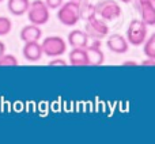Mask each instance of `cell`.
I'll use <instances>...</instances> for the list:
<instances>
[{"mask_svg":"<svg viewBox=\"0 0 155 144\" xmlns=\"http://www.w3.org/2000/svg\"><path fill=\"white\" fill-rule=\"evenodd\" d=\"M148 37V26L142 19H134L131 21L128 29H127V41L129 45L140 46Z\"/></svg>","mask_w":155,"mask_h":144,"instance_id":"obj_1","label":"cell"},{"mask_svg":"<svg viewBox=\"0 0 155 144\" xmlns=\"http://www.w3.org/2000/svg\"><path fill=\"white\" fill-rule=\"evenodd\" d=\"M94 10H95V15L105 22L116 21L123 14L120 4L116 0H102L94 5Z\"/></svg>","mask_w":155,"mask_h":144,"instance_id":"obj_2","label":"cell"},{"mask_svg":"<svg viewBox=\"0 0 155 144\" xmlns=\"http://www.w3.org/2000/svg\"><path fill=\"white\" fill-rule=\"evenodd\" d=\"M26 14H27V18H29L30 23L37 25V26L45 25L49 21V18H51L49 8L44 0H34V2H31L29 4Z\"/></svg>","mask_w":155,"mask_h":144,"instance_id":"obj_3","label":"cell"},{"mask_svg":"<svg viewBox=\"0 0 155 144\" xmlns=\"http://www.w3.org/2000/svg\"><path fill=\"white\" fill-rule=\"evenodd\" d=\"M57 19L64 26H75L80 21L79 3L71 2V0L67 3H63L57 11Z\"/></svg>","mask_w":155,"mask_h":144,"instance_id":"obj_4","label":"cell"},{"mask_svg":"<svg viewBox=\"0 0 155 144\" xmlns=\"http://www.w3.org/2000/svg\"><path fill=\"white\" fill-rule=\"evenodd\" d=\"M41 49H42V54L48 57H60L67 52V42L61 37L51 35L42 41Z\"/></svg>","mask_w":155,"mask_h":144,"instance_id":"obj_5","label":"cell"},{"mask_svg":"<svg viewBox=\"0 0 155 144\" xmlns=\"http://www.w3.org/2000/svg\"><path fill=\"white\" fill-rule=\"evenodd\" d=\"M84 31L88 35V38L93 40H102V38L107 37L109 34V26L106 25V22L102 21L101 18H98L97 15L91 16L90 19L86 21Z\"/></svg>","mask_w":155,"mask_h":144,"instance_id":"obj_6","label":"cell"},{"mask_svg":"<svg viewBox=\"0 0 155 144\" xmlns=\"http://www.w3.org/2000/svg\"><path fill=\"white\" fill-rule=\"evenodd\" d=\"M86 53H87V64L97 67L102 65L105 63V54L101 49V40H94L93 44L86 46Z\"/></svg>","mask_w":155,"mask_h":144,"instance_id":"obj_7","label":"cell"},{"mask_svg":"<svg viewBox=\"0 0 155 144\" xmlns=\"http://www.w3.org/2000/svg\"><path fill=\"white\" fill-rule=\"evenodd\" d=\"M106 46L110 52H113V53H116V54H124V53H127L129 49L128 41L121 34L109 35L106 40Z\"/></svg>","mask_w":155,"mask_h":144,"instance_id":"obj_8","label":"cell"},{"mask_svg":"<svg viewBox=\"0 0 155 144\" xmlns=\"http://www.w3.org/2000/svg\"><path fill=\"white\" fill-rule=\"evenodd\" d=\"M23 57L30 63H35L41 60L42 54V49H41V44L38 41H30V42H25L23 46Z\"/></svg>","mask_w":155,"mask_h":144,"instance_id":"obj_9","label":"cell"},{"mask_svg":"<svg viewBox=\"0 0 155 144\" xmlns=\"http://www.w3.org/2000/svg\"><path fill=\"white\" fill-rule=\"evenodd\" d=\"M21 40L23 42H30V41H40L42 37V30L40 29V26L37 25H29V26H25L21 30V34H19Z\"/></svg>","mask_w":155,"mask_h":144,"instance_id":"obj_10","label":"cell"},{"mask_svg":"<svg viewBox=\"0 0 155 144\" xmlns=\"http://www.w3.org/2000/svg\"><path fill=\"white\" fill-rule=\"evenodd\" d=\"M68 61L74 67H86V65H88L86 48H72V51L68 53Z\"/></svg>","mask_w":155,"mask_h":144,"instance_id":"obj_11","label":"cell"},{"mask_svg":"<svg viewBox=\"0 0 155 144\" xmlns=\"http://www.w3.org/2000/svg\"><path fill=\"white\" fill-rule=\"evenodd\" d=\"M68 45L71 48H86L88 45V35L82 30H72L68 34Z\"/></svg>","mask_w":155,"mask_h":144,"instance_id":"obj_12","label":"cell"},{"mask_svg":"<svg viewBox=\"0 0 155 144\" xmlns=\"http://www.w3.org/2000/svg\"><path fill=\"white\" fill-rule=\"evenodd\" d=\"M29 4H30V0H8L7 7H8V11L14 16H22L26 14Z\"/></svg>","mask_w":155,"mask_h":144,"instance_id":"obj_13","label":"cell"},{"mask_svg":"<svg viewBox=\"0 0 155 144\" xmlns=\"http://www.w3.org/2000/svg\"><path fill=\"white\" fill-rule=\"evenodd\" d=\"M79 14H80V19L87 21L91 16L95 15V10H94V4H91L90 0L88 2H83L79 3Z\"/></svg>","mask_w":155,"mask_h":144,"instance_id":"obj_14","label":"cell"},{"mask_svg":"<svg viewBox=\"0 0 155 144\" xmlns=\"http://www.w3.org/2000/svg\"><path fill=\"white\" fill-rule=\"evenodd\" d=\"M143 44H144L143 52H144L146 57H148V59H155V35L147 37Z\"/></svg>","mask_w":155,"mask_h":144,"instance_id":"obj_15","label":"cell"},{"mask_svg":"<svg viewBox=\"0 0 155 144\" xmlns=\"http://www.w3.org/2000/svg\"><path fill=\"white\" fill-rule=\"evenodd\" d=\"M19 61L15 56L12 54H3L0 57V67H18Z\"/></svg>","mask_w":155,"mask_h":144,"instance_id":"obj_16","label":"cell"},{"mask_svg":"<svg viewBox=\"0 0 155 144\" xmlns=\"http://www.w3.org/2000/svg\"><path fill=\"white\" fill-rule=\"evenodd\" d=\"M12 29V23H11V19L7 16H0V37H4Z\"/></svg>","mask_w":155,"mask_h":144,"instance_id":"obj_17","label":"cell"},{"mask_svg":"<svg viewBox=\"0 0 155 144\" xmlns=\"http://www.w3.org/2000/svg\"><path fill=\"white\" fill-rule=\"evenodd\" d=\"M44 2H45V4L48 5L49 10H57V8L64 3V0H44Z\"/></svg>","mask_w":155,"mask_h":144,"instance_id":"obj_18","label":"cell"},{"mask_svg":"<svg viewBox=\"0 0 155 144\" xmlns=\"http://www.w3.org/2000/svg\"><path fill=\"white\" fill-rule=\"evenodd\" d=\"M49 65H60V67H64V65H67V61L65 60H63V59H60V57H54L53 60H51L49 61Z\"/></svg>","mask_w":155,"mask_h":144,"instance_id":"obj_19","label":"cell"},{"mask_svg":"<svg viewBox=\"0 0 155 144\" xmlns=\"http://www.w3.org/2000/svg\"><path fill=\"white\" fill-rule=\"evenodd\" d=\"M140 65H143V67H153V65H155V59H148V57H146V60H143V61L140 63Z\"/></svg>","mask_w":155,"mask_h":144,"instance_id":"obj_20","label":"cell"},{"mask_svg":"<svg viewBox=\"0 0 155 144\" xmlns=\"http://www.w3.org/2000/svg\"><path fill=\"white\" fill-rule=\"evenodd\" d=\"M124 67H136V65H139L136 61H124L123 63Z\"/></svg>","mask_w":155,"mask_h":144,"instance_id":"obj_21","label":"cell"},{"mask_svg":"<svg viewBox=\"0 0 155 144\" xmlns=\"http://www.w3.org/2000/svg\"><path fill=\"white\" fill-rule=\"evenodd\" d=\"M5 53V44L3 41H0V57Z\"/></svg>","mask_w":155,"mask_h":144,"instance_id":"obj_22","label":"cell"},{"mask_svg":"<svg viewBox=\"0 0 155 144\" xmlns=\"http://www.w3.org/2000/svg\"><path fill=\"white\" fill-rule=\"evenodd\" d=\"M71 2H75V3H83V2H88V0H71Z\"/></svg>","mask_w":155,"mask_h":144,"instance_id":"obj_23","label":"cell"},{"mask_svg":"<svg viewBox=\"0 0 155 144\" xmlns=\"http://www.w3.org/2000/svg\"><path fill=\"white\" fill-rule=\"evenodd\" d=\"M120 2H123V3H131L132 0H120Z\"/></svg>","mask_w":155,"mask_h":144,"instance_id":"obj_24","label":"cell"},{"mask_svg":"<svg viewBox=\"0 0 155 144\" xmlns=\"http://www.w3.org/2000/svg\"><path fill=\"white\" fill-rule=\"evenodd\" d=\"M2 2H3V0H0V3H2Z\"/></svg>","mask_w":155,"mask_h":144,"instance_id":"obj_25","label":"cell"}]
</instances>
